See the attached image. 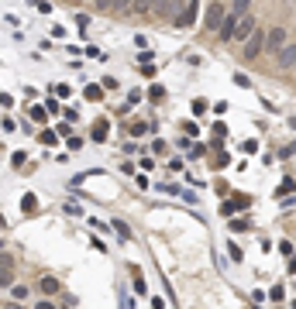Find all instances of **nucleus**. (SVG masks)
Wrapping results in <instances>:
<instances>
[{
	"label": "nucleus",
	"instance_id": "f257e3e1",
	"mask_svg": "<svg viewBox=\"0 0 296 309\" xmlns=\"http://www.w3.org/2000/svg\"><path fill=\"white\" fill-rule=\"evenodd\" d=\"M290 41V28H283V24H276V28H269L265 31V45H262V52H272V55H279V48Z\"/></svg>",
	"mask_w": 296,
	"mask_h": 309
},
{
	"label": "nucleus",
	"instance_id": "f03ea898",
	"mask_svg": "<svg viewBox=\"0 0 296 309\" xmlns=\"http://www.w3.org/2000/svg\"><path fill=\"white\" fill-rule=\"evenodd\" d=\"M241 45H245V59H258V55H265V52H262V45H265V31L255 24V31H251Z\"/></svg>",
	"mask_w": 296,
	"mask_h": 309
},
{
	"label": "nucleus",
	"instance_id": "7ed1b4c3",
	"mask_svg": "<svg viewBox=\"0 0 296 309\" xmlns=\"http://www.w3.org/2000/svg\"><path fill=\"white\" fill-rule=\"evenodd\" d=\"M255 31V14L248 10V14H241L238 21H234V31H231V41H245L248 35Z\"/></svg>",
	"mask_w": 296,
	"mask_h": 309
},
{
	"label": "nucleus",
	"instance_id": "20e7f679",
	"mask_svg": "<svg viewBox=\"0 0 296 309\" xmlns=\"http://www.w3.org/2000/svg\"><path fill=\"white\" fill-rule=\"evenodd\" d=\"M224 14H227V7H224L221 0H214V3L207 7V17H203V28H207V31H217V28H221V21H224Z\"/></svg>",
	"mask_w": 296,
	"mask_h": 309
},
{
	"label": "nucleus",
	"instance_id": "39448f33",
	"mask_svg": "<svg viewBox=\"0 0 296 309\" xmlns=\"http://www.w3.org/2000/svg\"><path fill=\"white\" fill-rule=\"evenodd\" d=\"M197 14H200V0H186V7H183V14L176 17V28H193V21H197Z\"/></svg>",
	"mask_w": 296,
	"mask_h": 309
},
{
	"label": "nucleus",
	"instance_id": "423d86ee",
	"mask_svg": "<svg viewBox=\"0 0 296 309\" xmlns=\"http://www.w3.org/2000/svg\"><path fill=\"white\" fill-rule=\"evenodd\" d=\"M38 292H42L45 299H52V296L62 292V282H59L55 275H42V278H38Z\"/></svg>",
	"mask_w": 296,
	"mask_h": 309
},
{
	"label": "nucleus",
	"instance_id": "0eeeda50",
	"mask_svg": "<svg viewBox=\"0 0 296 309\" xmlns=\"http://www.w3.org/2000/svg\"><path fill=\"white\" fill-rule=\"evenodd\" d=\"M293 66H296V45H293V41H286V45L279 48V69L293 73Z\"/></svg>",
	"mask_w": 296,
	"mask_h": 309
},
{
	"label": "nucleus",
	"instance_id": "6e6552de",
	"mask_svg": "<svg viewBox=\"0 0 296 309\" xmlns=\"http://www.w3.org/2000/svg\"><path fill=\"white\" fill-rule=\"evenodd\" d=\"M169 14H172V3H169V0H151V17L165 21Z\"/></svg>",
	"mask_w": 296,
	"mask_h": 309
},
{
	"label": "nucleus",
	"instance_id": "1a4fd4ad",
	"mask_svg": "<svg viewBox=\"0 0 296 309\" xmlns=\"http://www.w3.org/2000/svg\"><path fill=\"white\" fill-rule=\"evenodd\" d=\"M238 206H248V196H241L238 203L224 199V203H221V217H224V220H227V217H234V213H238Z\"/></svg>",
	"mask_w": 296,
	"mask_h": 309
},
{
	"label": "nucleus",
	"instance_id": "9d476101",
	"mask_svg": "<svg viewBox=\"0 0 296 309\" xmlns=\"http://www.w3.org/2000/svg\"><path fill=\"white\" fill-rule=\"evenodd\" d=\"M131 14H138V17H148L151 14V0H131V7H128Z\"/></svg>",
	"mask_w": 296,
	"mask_h": 309
},
{
	"label": "nucleus",
	"instance_id": "9b49d317",
	"mask_svg": "<svg viewBox=\"0 0 296 309\" xmlns=\"http://www.w3.org/2000/svg\"><path fill=\"white\" fill-rule=\"evenodd\" d=\"M21 210H24V213H35V210H38V196H35V193H24V196H21Z\"/></svg>",
	"mask_w": 296,
	"mask_h": 309
},
{
	"label": "nucleus",
	"instance_id": "f8f14e48",
	"mask_svg": "<svg viewBox=\"0 0 296 309\" xmlns=\"http://www.w3.org/2000/svg\"><path fill=\"white\" fill-rule=\"evenodd\" d=\"M28 296H31V289H28V285H17V282L10 285V299H14V303H24Z\"/></svg>",
	"mask_w": 296,
	"mask_h": 309
},
{
	"label": "nucleus",
	"instance_id": "ddd939ff",
	"mask_svg": "<svg viewBox=\"0 0 296 309\" xmlns=\"http://www.w3.org/2000/svg\"><path fill=\"white\" fill-rule=\"evenodd\" d=\"M248 10H251V0H231V10H227V14L241 17V14H248Z\"/></svg>",
	"mask_w": 296,
	"mask_h": 309
},
{
	"label": "nucleus",
	"instance_id": "4468645a",
	"mask_svg": "<svg viewBox=\"0 0 296 309\" xmlns=\"http://www.w3.org/2000/svg\"><path fill=\"white\" fill-rule=\"evenodd\" d=\"M110 227H114V233H117L121 240H131V231H128V224H124V220H114Z\"/></svg>",
	"mask_w": 296,
	"mask_h": 309
},
{
	"label": "nucleus",
	"instance_id": "2eb2a0df",
	"mask_svg": "<svg viewBox=\"0 0 296 309\" xmlns=\"http://www.w3.org/2000/svg\"><path fill=\"white\" fill-rule=\"evenodd\" d=\"M83 96H86V100H103V89H100L97 82H90V86L83 89Z\"/></svg>",
	"mask_w": 296,
	"mask_h": 309
},
{
	"label": "nucleus",
	"instance_id": "dca6fc26",
	"mask_svg": "<svg viewBox=\"0 0 296 309\" xmlns=\"http://www.w3.org/2000/svg\"><path fill=\"white\" fill-rule=\"evenodd\" d=\"M14 285V268H0V289H10Z\"/></svg>",
	"mask_w": 296,
	"mask_h": 309
},
{
	"label": "nucleus",
	"instance_id": "f3484780",
	"mask_svg": "<svg viewBox=\"0 0 296 309\" xmlns=\"http://www.w3.org/2000/svg\"><path fill=\"white\" fill-rule=\"evenodd\" d=\"M28 117H31L35 124H45V117H49V114H45V107H31V110H28Z\"/></svg>",
	"mask_w": 296,
	"mask_h": 309
},
{
	"label": "nucleus",
	"instance_id": "a211bd4d",
	"mask_svg": "<svg viewBox=\"0 0 296 309\" xmlns=\"http://www.w3.org/2000/svg\"><path fill=\"white\" fill-rule=\"evenodd\" d=\"M93 141H107V120L93 124Z\"/></svg>",
	"mask_w": 296,
	"mask_h": 309
},
{
	"label": "nucleus",
	"instance_id": "6ab92c4d",
	"mask_svg": "<svg viewBox=\"0 0 296 309\" xmlns=\"http://www.w3.org/2000/svg\"><path fill=\"white\" fill-rule=\"evenodd\" d=\"M145 131H155V127H151V124H145V120H135V124H131V134H135V138H142Z\"/></svg>",
	"mask_w": 296,
	"mask_h": 309
},
{
	"label": "nucleus",
	"instance_id": "aec40b11",
	"mask_svg": "<svg viewBox=\"0 0 296 309\" xmlns=\"http://www.w3.org/2000/svg\"><path fill=\"white\" fill-rule=\"evenodd\" d=\"M203 154H207V145H193L186 158H190V161H197V158H203Z\"/></svg>",
	"mask_w": 296,
	"mask_h": 309
},
{
	"label": "nucleus",
	"instance_id": "412c9836",
	"mask_svg": "<svg viewBox=\"0 0 296 309\" xmlns=\"http://www.w3.org/2000/svg\"><path fill=\"white\" fill-rule=\"evenodd\" d=\"M269 299H272V303H283V299H286V289H283V282H279V285L269 292Z\"/></svg>",
	"mask_w": 296,
	"mask_h": 309
},
{
	"label": "nucleus",
	"instance_id": "4be33fe9",
	"mask_svg": "<svg viewBox=\"0 0 296 309\" xmlns=\"http://www.w3.org/2000/svg\"><path fill=\"white\" fill-rule=\"evenodd\" d=\"M234 82H238L241 89H251V79L245 76V73H234Z\"/></svg>",
	"mask_w": 296,
	"mask_h": 309
},
{
	"label": "nucleus",
	"instance_id": "5701e85b",
	"mask_svg": "<svg viewBox=\"0 0 296 309\" xmlns=\"http://www.w3.org/2000/svg\"><path fill=\"white\" fill-rule=\"evenodd\" d=\"M45 114H59V100H55V96L45 100Z\"/></svg>",
	"mask_w": 296,
	"mask_h": 309
},
{
	"label": "nucleus",
	"instance_id": "b1692460",
	"mask_svg": "<svg viewBox=\"0 0 296 309\" xmlns=\"http://www.w3.org/2000/svg\"><path fill=\"white\" fill-rule=\"evenodd\" d=\"M290 189H293V175H286V179H283V186L276 189V196H283V193H290Z\"/></svg>",
	"mask_w": 296,
	"mask_h": 309
},
{
	"label": "nucleus",
	"instance_id": "393cba45",
	"mask_svg": "<svg viewBox=\"0 0 296 309\" xmlns=\"http://www.w3.org/2000/svg\"><path fill=\"white\" fill-rule=\"evenodd\" d=\"M279 254H286V258H293V240H279Z\"/></svg>",
	"mask_w": 296,
	"mask_h": 309
},
{
	"label": "nucleus",
	"instance_id": "a878e982",
	"mask_svg": "<svg viewBox=\"0 0 296 309\" xmlns=\"http://www.w3.org/2000/svg\"><path fill=\"white\" fill-rule=\"evenodd\" d=\"M227 251H231V258H234V261H241V247H238L234 240H227Z\"/></svg>",
	"mask_w": 296,
	"mask_h": 309
},
{
	"label": "nucleus",
	"instance_id": "bb28decb",
	"mask_svg": "<svg viewBox=\"0 0 296 309\" xmlns=\"http://www.w3.org/2000/svg\"><path fill=\"white\" fill-rule=\"evenodd\" d=\"M0 268H14V258L7 251H0Z\"/></svg>",
	"mask_w": 296,
	"mask_h": 309
},
{
	"label": "nucleus",
	"instance_id": "cd10ccee",
	"mask_svg": "<svg viewBox=\"0 0 296 309\" xmlns=\"http://www.w3.org/2000/svg\"><path fill=\"white\" fill-rule=\"evenodd\" d=\"M131 0H110V10H128Z\"/></svg>",
	"mask_w": 296,
	"mask_h": 309
},
{
	"label": "nucleus",
	"instance_id": "c85d7f7f",
	"mask_svg": "<svg viewBox=\"0 0 296 309\" xmlns=\"http://www.w3.org/2000/svg\"><path fill=\"white\" fill-rule=\"evenodd\" d=\"M135 292H138V296H145L148 289H145V278H142V275H135Z\"/></svg>",
	"mask_w": 296,
	"mask_h": 309
},
{
	"label": "nucleus",
	"instance_id": "c756f323",
	"mask_svg": "<svg viewBox=\"0 0 296 309\" xmlns=\"http://www.w3.org/2000/svg\"><path fill=\"white\" fill-rule=\"evenodd\" d=\"M148 96H151V100H162V96H165V89H162V86H151V89H148Z\"/></svg>",
	"mask_w": 296,
	"mask_h": 309
},
{
	"label": "nucleus",
	"instance_id": "7c9ffc66",
	"mask_svg": "<svg viewBox=\"0 0 296 309\" xmlns=\"http://www.w3.org/2000/svg\"><path fill=\"white\" fill-rule=\"evenodd\" d=\"M183 131H186V134H190V138H193V134H200V127H197V124H193V120H186V124H183Z\"/></svg>",
	"mask_w": 296,
	"mask_h": 309
},
{
	"label": "nucleus",
	"instance_id": "2f4dec72",
	"mask_svg": "<svg viewBox=\"0 0 296 309\" xmlns=\"http://www.w3.org/2000/svg\"><path fill=\"white\" fill-rule=\"evenodd\" d=\"M42 145H55V131H42Z\"/></svg>",
	"mask_w": 296,
	"mask_h": 309
},
{
	"label": "nucleus",
	"instance_id": "473e14b6",
	"mask_svg": "<svg viewBox=\"0 0 296 309\" xmlns=\"http://www.w3.org/2000/svg\"><path fill=\"white\" fill-rule=\"evenodd\" d=\"M0 107H7V110H10V107H14V96H10V93H0Z\"/></svg>",
	"mask_w": 296,
	"mask_h": 309
},
{
	"label": "nucleus",
	"instance_id": "72a5a7b5",
	"mask_svg": "<svg viewBox=\"0 0 296 309\" xmlns=\"http://www.w3.org/2000/svg\"><path fill=\"white\" fill-rule=\"evenodd\" d=\"M114 86H117V79H114V76H103V82H100V89H114Z\"/></svg>",
	"mask_w": 296,
	"mask_h": 309
},
{
	"label": "nucleus",
	"instance_id": "f704fd0d",
	"mask_svg": "<svg viewBox=\"0 0 296 309\" xmlns=\"http://www.w3.org/2000/svg\"><path fill=\"white\" fill-rule=\"evenodd\" d=\"M279 158H283V161H290V158H293V145H286V148H279Z\"/></svg>",
	"mask_w": 296,
	"mask_h": 309
},
{
	"label": "nucleus",
	"instance_id": "c9c22d12",
	"mask_svg": "<svg viewBox=\"0 0 296 309\" xmlns=\"http://www.w3.org/2000/svg\"><path fill=\"white\" fill-rule=\"evenodd\" d=\"M24 158H28V152H14V158H10V161H14V165L21 168V165H24Z\"/></svg>",
	"mask_w": 296,
	"mask_h": 309
},
{
	"label": "nucleus",
	"instance_id": "e433bc0d",
	"mask_svg": "<svg viewBox=\"0 0 296 309\" xmlns=\"http://www.w3.org/2000/svg\"><path fill=\"white\" fill-rule=\"evenodd\" d=\"M62 210H66V213H69V217H79V213H83V210H79V206H76V203H66V206H62Z\"/></svg>",
	"mask_w": 296,
	"mask_h": 309
},
{
	"label": "nucleus",
	"instance_id": "4c0bfd02",
	"mask_svg": "<svg viewBox=\"0 0 296 309\" xmlns=\"http://www.w3.org/2000/svg\"><path fill=\"white\" fill-rule=\"evenodd\" d=\"M207 110V100H193V114H203Z\"/></svg>",
	"mask_w": 296,
	"mask_h": 309
},
{
	"label": "nucleus",
	"instance_id": "58836bf2",
	"mask_svg": "<svg viewBox=\"0 0 296 309\" xmlns=\"http://www.w3.org/2000/svg\"><path fill=\"white\" fill-rule=\"evenodd\" d=\"M35 309H59L52 299H42V303H35Z\"/></svg>",
	"mask_w": 296,
	"mask_h": 309
},
{
	"label": "nucleus",
	"instance_id": "ea45409f",
	"mask_svg": "<svg viewBox=\"0 0 296 309\" xmlns=\"http://www.w3.org/2000/svg\"><path fill=\"white\" fill-rule=\"evenodd\" d=\"M241 148H245V152H248V154H255V152H258V141H245Z\"/></svg>",
	"mask_w": 296,
	"mask_h": 309
},
{
	"label": "nucleus",
	"instance_id": "a19ab883",
	"mask_svg": "<svg viewBox=\"0 0 296 309\" xmlns=\"http://www.w3.org/2000/svg\"><path fill=\"white\" fill-rule=\"evenodd\" d=\"M135 186H138V189H148V175H145V172H142V175L135 179Z\"/></svg>",
	"mask_w": 296,
	"mask_h": 309
},
{
	"label": "nucleus",
	"instance_id": "79ce46f5",
	"mask_svg": "<svg viewBox=\"0 0 296 309\" xmlns=\"http://www.w3.org/2000/svg\"><path fill=\"white\" fill-rule=\"evenodd\" d=\"M93 3H97L100 10H110V0H93Z\"/></svg>",
	"mask_w": 296,
	"mask_h": 309
},
{
	"label": "nucleus",
	"instance_id": "37998d69",
	"mask_svg": "<svg viewBox=\"0 0 296 309\" xmlns=\"http://www.w3.org/2000/svg\"><path fill=\"white\" fill-rule=\"evenodd\" d=\"M3 309H24V303H14V299H10V303H7Z\"/></svg>",
	"mask_w": 296,
	"mask_h": 309
},
{
	"label": "nucleus",
	"instance_id": "c03bdc74",
	"mask_svg": "<svg viewBox=\"0 0 296 309\" xmlns=\"http://www.w3.org/2000/svg\"><path fill=\"white\" fill-rule=\"evenodd\" d=\"M0 251H3V237H0Z\"/></svg>",
	"mask_w": 296,
	"mask_h": 309
}]
</instances>
